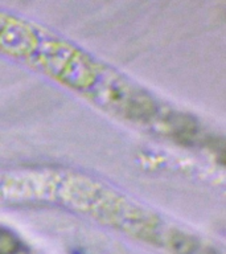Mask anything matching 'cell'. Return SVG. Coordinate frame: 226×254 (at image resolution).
I'll return each instance as SVG.
<instances>
[{"mask_svg":"<svg viewBox=\"0 0 226 254\" xmlns=\"http://www.w3.org/2000/svg\"><path fill=\"white\" fill-rule=\"evenodd\" d=\"M0 254H32V252L15 233L0 228Z\"/></svg>","mask_w":226,"mask_h":254,"instance_id":"cell-1","label":"cell"}]
</instances>
